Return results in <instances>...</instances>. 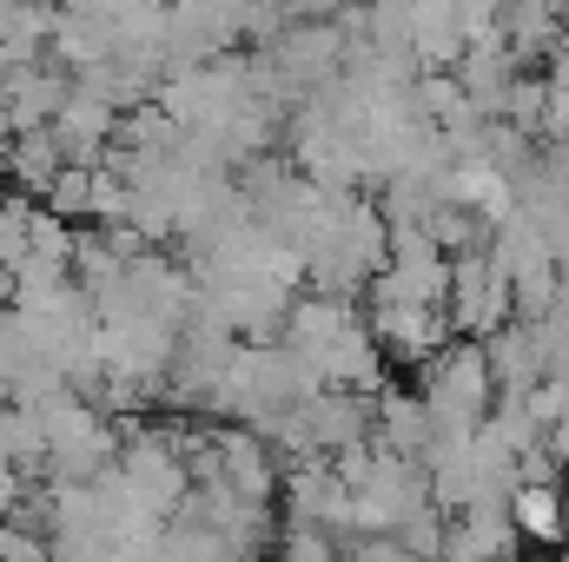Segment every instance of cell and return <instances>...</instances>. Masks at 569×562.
Listing matches in <instances>:
<instances>
[{
    "label": "cell",
    "instance_id": "obj_11",
    "mask_svg": "<svg viewBox=\"0 0 569 562\" xmlns=\"http://www.w3.org/2000/svg\"><path fill=\"white\" fill-rule=\"evenodd\" d=\"M0 456L27 476H47V418L33 404H0Z\"/></svg>",
    "mask_w": 569,
    "mask_h": 562
},
{
    "label": "cell",
    "instance_id": "obj_6",
    "mask_svg": "<svg viewBox=\"0 0 569 562\" xmlns=\"http://www.w3.org/2000/svg\"><path fill=\"white\" fill-rule=\"evenodd\" d=\"M510 291H517V284L503 279L490 259L450 265V324H457V331H497V324L510 318Z\"/></svg>",
    "mask_w": 569,
    "mask_h": 562
},
{
    "label": "cell",
    "instance_id": "obj_12",
    "mask_svg": "<svg viewBox=\"0 0 569 562\" xmlns=\"http://www.w3.org/2000/svg\"><path fill=\"white\" fill-rule=\"evenodd\" d=\"M239 556H246L239 543H226L219 530H206V523L186 516V510H179V516L166 523V536H159V562H239Z\"/></svg>",
    "mask_w": 569,
    "mask_h": 562
},
{
    "label": "cell",
    "instance_id": "obj_3",
    "mask_svg": "<svg viewBox=\"0 0 569 562\" xmlns=\"http://www.w3.org/2000/svg\"><path fill=\"white\" fill-rule=\"evenodd\" d=\"M298 430H305L311 456H338L351 443H371L378 436V398H365V391H318V398L298 404Z\"/></svg>",
    "mask_w": 569,
    "mask_h": 562
},
{
    "label": "cell",
    "instance_id": "obj_8",
    "mask_svg": "<svg viewBox=\"0 0 569 562\" xmlns=\"http://www.w3.org/2000/svg\"><path fill=\"white\" fill-rule=\"evenodd\" d=\"M430 436H437V423H430V404L425 398H411V391H385L378 398V443L385 450H398V456H430Z\"/></svg>",
    "mask_w": 569,
    "mask_h": 562
},
{
    "label": "cell",
    "instance_id": "obj_10",
    "mask_svg": "<svg viewBox=\"0 0 569 562\" xmlns=\"http://www.w3.org/2000/svg\"><path fill=\"white\" fill-rule=\"evenodd\" d=\"M60 172H67V152H60V140H53V127L20 133V140H13V152H7V179H13L20 192H47Z\"/></svg>",
    "mask_w": 569,
    "mask_h": 562
},
{
    "label": "cell",
    "instance_id": "obj_7",
    "mask_svg": "<svg viewBox=\"0 0 569 562\" xmlns=\"http://www.w3.org/2000/svg\"><path fill=\"white\" fill-rule=\"evenodd\" d=\"M53 27H60V7H53V0H13V7L0 13V73L47 60Z\"/></svg>",
    "mask_w": 569,
    "mask_h": 562
},
{
    "label": "cell",
    "instance_id": "obj_13",
    "mask_svg": "<svg viewBox=\"0 0 569 562\" xmlns=\"http://www.w3.org/2000/svg\"><path fill=\"white\" fill-rule=\"evenodd\" d=\"M33 219H40L33 199H20V192L0 199V272H20V265H27V252H33Z\"/></svg>",
    "mask_w": 569,
    "mask_h": 562
},
{
    "label": "cell",
    "instance_id": "obj_9",
    "mask_svg": "<svg viewBox=\"0 0 569 562\" xmlns=\"http://www.w3.org/2000/svg\"><path fill=\"white\" fill-rule=\"evenodd\" d=\"M510 516H517L523 543H569V496L557 483H517Z\"/></svg>",
    "mask_w": 569,
    "mask_h": 562
},
{
    "label": "cell",
    "instance_id": "obj_14",
    "mask_svg": "<svg viewBox=\"0 0 569 562\" xmlns=\"http://www.w3.org/2000/svg\"><path fill=\"white\" fill-rule=\"evenodd\" d=\"M463 87H470V107H503L510 100V60L497 47H470V67H463Z\"/></svg>",
    "mask_w": 569,
    "mask_h": 562
},
{
    "label": "cell",
    "instance_id": "obj_4",
    "mask_svg": "<svg viewBox=\"0 0 569 562\" xmlns=\"http://www.w3.org/2000/svg\"><path fill=\"white\" fill-rule=\"evenodd\" d=\"M67 100H73V73L53 67V60L7 67V73H0V120H7L13 133H40V127H53Z\"/></svg>",
    "mask_w": 569,
    "mask_h": 562
},
{
    "label": "cell",
    "instance_id": "obj_15",
    "mask_svg": "<svg viewBox=\"0 0 569 562\" xmlns=\"http://www.w3.org/2000/svg\"><path fill=\"white\" fill-rule=\"evenodd\" d=\"M279 562H351V536H331L318 523H284Z\"/></svg>",
    "mask_w": 569,
    "mask_h": 562
},
{
    "label": "cell",
    "instance_id": "obj_5",
    "mask_svg": "<svg viewBox=\"0 0 569 562\" xmlns=\"http://www.w3.org/2000/svg\"><path fill=\"white\" fill-rule=\"evenodd\" d=\"M517 550H523V530H517L510 503H470L450 516L443 562H510Z\"/></svg>",
    "mask_w": 569,
    "mask_h": 562
},
{
    "label": "cell",
    "instance_id": "obj_17",
    "mask_svg": "<svg viewBox=\"0 0 569 562\" xmlns=\"http://www.w3.org/2000/svg\"><path fill=\"white\" fill-rule=\"evenodd\" d=\"M0 562H53V536L20 516H0Z\"/></svg>",
    "mask_w": 569,
    "mask_h": 562
},
{
    "label": "cell",
    "instance_id": "obj_16",
    "mask_svg": "<svg viewBox=\"0 0 569 562\" xmlns=\"http://www.w3.org/2000/svg\"><path fill=\"white\" fill-rule=\"evenodd\" d=\"M47 212H60L67 225H93V165H67L47 185Z\"/></svg>",
    "mask_w": 569,
    "mask_h": 562
},
{
    "label": "cell",
    "instance_id": "obj_1",
    "mask_svg": "<svg viewBox=\"0 0 569 562\" xmlns=\"http://www.w3.org/2000/svg\"><path fill=\"white\" fill-rule=\"evenodd\" d=\"M284 344L311 364V378L325 391H371L385 378V351H378V331L371 318L351 304V298H298L291 318H284Z\"/></svg>",
    "mask_w": 569,
    "mask_h": 562
},
{
    "label": "cell",
    "instance_id": "obj_2",
    "mask_svg": "<svg viewBox=\"0 0 569 562\" xmlns=\"http://www.w3.org/2000/svg\"><path fill=\"white\" fill-rule=\"evenodd\" d=\"M284 516L318 523L331 536H358V496H351V483L338 476L331 456H305V463L284 470Z\"/></svg>",
    "mask_w": 569,
    "mask_h": 562
}]
</instances>
